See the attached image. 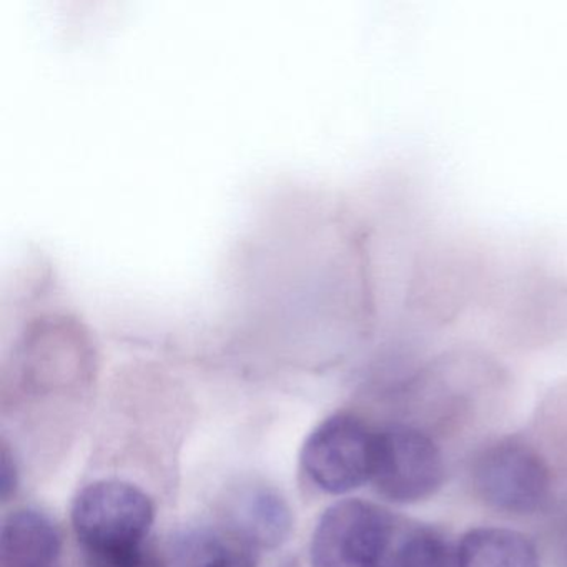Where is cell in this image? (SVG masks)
I'll use <instances>...</instances> for the list:
<instances>
[{
  "instance_id": "6da1fadb",
  "label": "cell",
  "mask_w": 567,
  "mask_h": 567,
  "mask_svg": "<svg viewBox=\"0 0 567 567\" xmlns=\"http://www.w3.org/2000/svg\"><path fill=\"white\" fill-rule=\"evenodd\" d=\"M154 520L151 497L125 481H95L72 504V526L91 567H158L145 547Z\"/></svg>"
},
{
  "instance_id": "7a4b0ae2",
  "label": "cell",
  "mask_w": 567,
  "mask_h": 567,
  "mask_svg": "<svg viewBox=\"0 0 567 567\" xmlns=\"http://www.w3.org/2000/svg\"><path fill=\"white\" fill-rule=\"evenodd\" d=\"M378 431L363 420L338 413L318 424L301 451L308 480L328 494H347L370 483Z\"/></svg>"
},
{
  "instance_id": "3957f363",
  "label": "cell",
  "mask_w": 567,
  "mask_h": 567,
  "mask_svg": "<svg viewBox=\"0 0 567 567\" xmlns=\"http://www.w3.org/2000/svg\"><path fill=\"white\" fill-rule=\"evenodd\" d=\"M391 519L390 511L368 501L331 504L311 537V567H380Z\"/></svg>"
},
{
  "instance_id": "277c9868",
  "label": "cell",
  "mask_w": 567,
  "mask_h": 567,
  "mask_svg": "<svg viewBox=\"0 0 567 567\" xmlns=\"http://www.w3.org/2000/svg\"><path fill=\"white\" fill-rule=\"evenodd\" d=\"M444 473L443 454L426 434L410 426L378 431L370 483L384 499L398 504L427 499L440 489Z\"/></svg>"
},
{
  "instance_id": "5b68a950",
  "label": "cell",
  "mask_w": 567,
  "mask_h": 567,
  "mask_svg": "<svg viewBox=\"0 0 567 567\" xmlns=\"http://www.w3.org/2000/svg\"><path fill=\"white\" fill-rule=\"evenodd\" d=\"M473 483L487 506L509 514L539 509L549 496L547 464L536 450L519 441H499L474 461Z\"/></svg>"
},
{
  "instance_id": "8992f818",
  "label": "cell",
  "mask_w": 567,
  "mask_h": 567,
  "mask_svg": "<svg viewBox=\"0 0 567 567\" xmlns=\"http://www.w3.org/2000/svg\"><path fill=\"white\" fill-rule=\"evenodd\" d=\"M231 529L248 549H275L290 537L293 517L287 501L265 486H247L231 497Z\"/></svg>"
},
{
  "instance_id": "52a82bcc",
  "label": "cell",
  "mask_w": 567,
  "mask_h": 567,
  "mask_svg": "<svg viewBox=\"0 0 567 567\" xmlns=\"http://www.w3.org/2000/svg\"><path fill=\"white\" fill-rule=\"evenodd\" d=\"M0 553L4 567H59L61 533L39 511H14L2 526Z\"/></svg>"
},
{
  "instance_id": "ba28073f",
  "label": "cell",
  "mask_w": 567,
  "mask_h": 567,
  "mask_svg": "<svg viewBox=\"0 0 567 567\" xmlns=\"http://www.w3.org/2000/svg\"><path fill=\"white\" fill-rule=\"evenodd\" d=\"M380 567H456V549L434 527L393 514Z\"/></svg>"
},
{
  "instance_id": "9c48e42d",
  "label": "cell",
  "mask_w": 567,
  "mask_h": 567,
  "mask_svg": "<svg viewBox=\"0 0 567 567\" xmlns=\"http://www.w3.org/2000/svg\"><path fill=\"white\" fill-rule=\"evenodd\" d=\"M456 567H539V553L519 530L476 527L461 537Z\"/></svg>"
},
{
  "instance_id": "30bf717a",
  "label": "cell",
  "mask_w": 567,
  "mask_h": 567,
  "mask_svg": "<svg viewBox=\"0 0 567 567\" xmlns=\"http://www.w3.org/2000/svg\"><path fill=\"white\" fill-rule=\"evenodd\" d=\"M200 567H257V557L245 546H214Z\"/></svg>"
},
{
  "instance_id": "8fae6325",
  "label": "cell",
  "mask_w": 567,
  "mask_h": 567,
  "mask_svg": "<svg viewBox=\"0 0 567 567\" xmlns=\"http://www.w3.org/2000/svg\"><path fill=\"white\" fill-rule=\"evenodd\" d=\"M16 487H18V467L12 460V454L4 446L0 453V494H2V499L8 501Z\"/></svg>"
}]
</instances>
